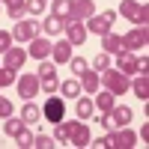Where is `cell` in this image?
Wrapping results in <instances>:
<instances>
[{
	"mask_svg": "<svg viewBox=\"0 0 149 149\" xmlns=\"http://www.w3.org/2000/svg\"><path fill=\"white\" fill-rule=\"evenodd\" d=\"M45 113L51 116V122H60V116H63V104H60V102H48Z\"/></svg>",
	"mask_w": 149,
	"mask_h": 149,
	"instance_id": "1",
	"label": "cell"
},
{
	"mask_svg": "<svg viewBox=\"0 0 149 149\" xmlns=\"http://www.w3.org/2000/svg\"><path fill=\"white\" fill-rule=\"evenodd\" d=\"M33 86H36L33 81H21V93H27V95H30V93H33Z\"/></svg>",
	"mask_w": 149,
	"mask_h": 149,
	"instance_id": "2",
	"label": "cell"
},
{
	"mask_svg": "<svg viewBox=\"0 0 149 149\" xmlns=\"http://www.w3.org/2000/svg\"><path fill=\"white\" fill-rule=\"evenodd\" d=\"M45 51H48V48H45V45H42V42H36V45H33V54H39V57H42V54H45Z\"/></svg>",
	"mask_w": 149,
	"mask_h": 149,
	"instance_id": "3",
	"label": "cell"
},
{
	"mask_svg": "<svg viewBox=\"0 0 149 149\" xmlns=\"http://www.w3.org/2000/svg\"><path fill=\"white\" fill-rule=\"evenodd\" d=\"M116 119H119V122H128V110H125V107L116 110Z\"/></svg>",
	"mask_w": 149,
	"mask_h": 149,
	"instance_id": "4",
	"label": "cell"
},
{
	"mask_svg": "<svg viewBox=\"0 0 149 149\" xmlns=\"http://www.w3.org/2000/svg\"><path fill=\"white\" fill-rule=\"evenodd\" d=\"M63 90H66V93H69V95H74V93H78V84H72V81H69V84H66V86H63Z\"/></svg>",
	"mask_w": 149,
	"mask_h": 149,
	"instance_id": "5",
	"label": "cell"
},
{
	"mask_svg": "<svg viewBox=\"0 0 149 149\" xmlns=\"http://www.w3.org/2000/svg\"><path fill=\"white\" fill-rule=\"evenodd\" d=\"M0 113H9V104L6 102H0Z\"/></svg>",
	"mask_w": 149,
	"mask_h": 149,
	"instance_id": "6",
	"label": "cell"
}]
</instances>
